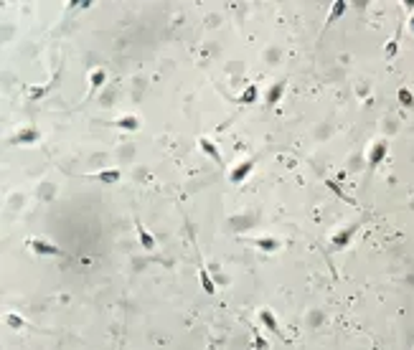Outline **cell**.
<instances>
[{
	"instance_id": "obj_1",
	"label": "cell",
	"mask_w": 414,
	"mask_h": 350,
	"mask_svg": "<svg viewBox=\"0 0 414 350\" xmlns=\"http://www.w3.org/2000/svg\"><path fill=\"white\" fill-rule=\"evenodd\" d=\"M28 246H31L33 254H38V256H64V249H58L56 244L43 241V239H31Z\"/></svg>"
},
{
	"instance_id": "obj_2",
	"label": "cell",
	"mask_w": 414,
	"mask_h": 350,
	"mask_svg": "<svg viewBox=\"0 0 414 350\" xmlns=\"http://www.w3.org/2000/svg\"><path fill=\"white\" fill-rule=\"evenodd\" d=\"M254 165H257V160H254V157H247V160H242V163H239V165H236V168L229 173V180H231V183H242V180L247 178V175L254 170Z\"/></svg>"
},
{
	"instance_id": "obj_3",
	"label": "cell",
	"mask_w": 414,
	"mask_h": 350,
	"mask_svg": "<svg viewBox=\"0 0 414 350\" xmlns=\"http://www.w3.org/2000/svg\"><path fill=\"white\" fill-rule=\"evenodd\" d=\"M120 170H117V168H107V170H99V173H92L89 175V178L92 180H97V183H105V185H112V183H117V180H120Z\"/></svg>"
},
{
	"instance_id": "obj_4",
	"label": "cell",
	"mask_w": 414,
	"mask_h": 350,
	"mask_svg": "<svg viewBox=\"0 0 414 350\" xmlns=\"http://www.w3.org/2000/svg\"><path fill=\"white\" fill-rule=\"evenodd\" d=\"M135 228H138V239H140V246H142V249H145V251H155L158 244H155V236H153V233L147 231L140 221L135 224Z\"/></svg>"
},
{
	"instance_id": "obj_5",
	"label": "cell",
	"mask_w": 414,
	"mask_h": 350,
	"mask_svg": "<svg viewBox=\"0 0 414 350\" xmlns=\"http://www.w3.org/2000/svg\"><path fill=\"white\" fill-rule=\"evenodd\" d=\"M198 279H201V287H203L206 295H216V282L211 279L209 269H206L203 264H198Z\"/></svg>"
},
{
	"instance_id": "obj_6",
	"label": "cell",
	"mask_w": 414,
	"mask_h": 350,
	"mask_svg": "<svg viewBox=\"0 0 414 350\" xmlns=\"http://www.w3.org/2000/svg\"><path fill=\"white\" fill-rule=\"evenodd\" d=\"M259 320H262V325L267 327L270 332L282 335V330H279V323H277V317L272 315V310H262V312H259Z\"/></svg>"
},
{
	"instance_id": "obj_7",
	"label": "cell",
	"mask_w": 414,
	"mask_h": 350,
	"mask_svg": "<svg viewBox=\"0 0 414 350\" xmlns=\"http://www.w3.org/2000/svg\"><path fill=\"white\" fill-rule=\"evenodd\" d=\"M198 145H201V150L209 155L211 160H216V163H221V152H219V148L209 140V137H198Z\"/></svg>"
},
{
	"instance_id": "obj_8",
	"label": "cell",
	"mask_w": 414,
	"mask_h": 350,
	"mask_svg": "<svg viewBox=\"0 0 414 350\" xmlns=\"http://www.w3.org/2000/svg\"><path fill=\"white\" fill-rule=\"evenodd\" d=\"M254 246H257V249H262V251H267V254H272V251H277L279 249V246H282V244H279V239H254Z\"/></svg>"
},
{
	"instance_id": "obj_9",
	"label": "cell",
	"mask_w": 414,
	"mask_h": 350,
	"mask_svg": "<svg viewBox=\"0 0 414 350\" xmlns=\"http://www.w3.org/2000/svg\"><path fill=\"white\" fill-rule=\"evenodd\" d=\"M282 92H285V81H279V84L270 86V92H267V104H270V107H275L277 101L282 99Z\"/></svg>"
},
{
	"instance_id": "obj_10",
	"label": "cell",
	"mask_w": 414,
	"mask_h": 350,
	"mask_svg": "<svg viewBox=\"0 0 414 350\" xmlns=\"http://www.w3.org/2000/svg\"><path fill=\"white\" fill-rule=\"evenodd\" d=\"M117 127H122V129H127V132H132V129H138L140 127V120L135 114H127V117H122V120H117L114 122Z\"/></svg>"
},
{
	"instance_id": "obj_11",
	"label": "cell",
	"mask_w": 414,
	"mask_h": 350,
	"mask_svg": "<svg viewBox=\"0 0 414 350\" xmlns=\"http://www.w3.org/2000/svg\"><path fill=\"white\" fill-rule=\"evenodd\" d=\"M38 140V132L36 129H21V132L13 137V145H21V142H36Z\"/></svg>"
},
{
	"instance_id": "obj_12",
	"label": "cell",
	"mask_w": 414,
	"mask_h": 350,
	"mask_svg": "<svg viewBox=\"0 0 414 350\" xmlns=\"http://www.w3.org/2000/svg\"><path fill=\"white\" fill-rule=\"evenodd\" d=\"M343 13H346V3H343V0H338V3H333V8H331V16H328V21H325V28H328V25H333V21H335V18H341Z\"/></svg>"
},
{
	"instance_id": "obj_13",
	"label": "cell",
	"mask_w": 414,
	"mask_h": 350,
	"mask_svg": "<svg viewBox=\"0 0 414 350\" xmlns=\"http://www.w3.org/2000/svg\"><path fill=\"white\" fill-rule=\"evenodd\" d=\"M257 99H259L257 86H247V89L242 92V97H239V104H254Z\"/></svg>"
},
{
	"instance_id": "obj_14",
	"label": "cell",
	"mask_w": 414,
	"mask_h": 350,
	"mask_svg": "<svg viewBox=\"0 0 414 350\" xmlns=\"http://www.w3.org/2000/svg\"><path fill=\"white\" fill-rule=\"evenodd\" d=\"M105 81H107V71H105V69H97V71H92L89 84L94 86V89H99V86H105Z\"/></svg>"
},
{
	"instance_id": "obj_15",
	"label": "cell",
	"mask_w": 414,
	"mask_h": 350,
	"mask_svg": "<svg viewBox=\"0 0 414 350\" xmlns=\"http://www.w3.org/2000/svg\"><path fill=\"white\" fill-rule=\"evenodd\" d=\"M351 233H353V226H351V228H346V231L341 233V236H335V239H333V246H338V249H341V246H346V241L351 239Z\"/></svg>"
},
{
	"instance_id": "obj_16",
	"label": "cell",
	"mask_w": 414,
	"mask_h": 350,
	"mask_svg": "<svg viewBox=\"0 0 414 350\" xmlns=\"http://www.w3.org/2000/svg\"><path fill=\"white\" fill-rule=\"evenodd\" d=\"M5 323H8L10 327H16V330H23V327H26V323H23V320H21L16 312H13V315H8V317H5Z\"/></svg>"
},
{
	"instance_id": "obj_17",
	"label": "cell",
	"mask_w": 414,
	"mask_h": 350,
	"mask_svg": "<svg viewBox=\"0 0 414 350\" xmlns=\"http://www.w3.org/2000/svg\"><path fill=\"white\" fill-rule=\"evenodd\" d=\"M384 152H386V148H384V142H379L376 148L371 150V165H376V163H379V160L384 157Z\"/></svg>"
},
{
	"instance_id": "obj_18",
	"label": "cell",
	"mask_w": 414,
	"mask_h": 350,
	"mask_svg": "<svg viewBox=\"0 0 414 350\" xmlns=\"http://www.w3.org/2000/svg\"><path fill=\"white\" fill-rule=\"evenodd\" d=\"M254 348H257V350H267V340H264L262 335H259L257 327H254Z\"/></svg>"
}]
</instances>
